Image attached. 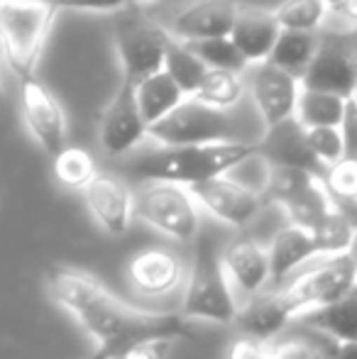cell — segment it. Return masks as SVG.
<instances>
[{"label":"cell","instance_id":"cell-48","mask_svg":"<svg viewBox=\"0 0 357 359\" xmlns=\"http://www.w3.org/2000/svg\"><path fill=\"white\" fill-rule=\"evenodd\" d=\"M353 98L357 100V86H355V90H353Z\"/></svg>","mask_w":357,"mask_h":359},{"label":"cell","instance_id":"cell-16","mask_svg":"<svg viewBox=\"0 0 357 359\" xmlns=\"http://www.w3.org/2000/svg\"><path fill=\"white\" fill-rule=\"evenodd\" d=\"M240 5L235 0H189L164 27L179 42L230 37Z\"/></svg>","mask_w":357,"mask_h":359},{"label":"cell","instance_id":"cell-25","mask_svg":"<svg viewBox=\"0 0 357 359\" xmlns=\"http://www.w3.org/2000/svg\"><path fill=\"white\" fill-rule=\"evenodd\" d=\"M343 95L325 93V90H314V88H301L299 103H296V123L301 128H323V125H333L338 128L340 120H343L345 110Z\"/></svg>","mask_w":357,"mask_h":359},{"label":"cell","instance_id":"cell-34","mask_svg":"<svg viewBox=\"0 0 357 359\" xmlns=\"http://www.w3.org/2000/svg\"><path fill=\"white\" fill-rule=\"evenodd\" d=\"M323 186L333 203H357V159H338L323 174Z\"/></svg>","mask_w":357,"mask_h":359},{"label":"cell","instance_id":"cell-35","mask_svg":"<svg viewBox=\"0 0 357 359\" xmlns=\"http://www.w3.org/2000/svg\"><path fill=\"white\" fill-rule=\"evenodd\" d=\"M306 142H309V149L314 151V156L323 166L335 164V161L345 156V147H343V137H340V130L333 128V125L309 128L306 130Z\"/></svg>","mask_w":357,"mask_h":359},{"label":"cell","instance_id":"cell-4","mask_svg":"<svg viewBox=\"0 0 357 359\" xmlns=\"http://www.w3.org/2000/svg\"><path fill=\"white\" fill-rule=\"evenodd\" d=\"M54 18L57 8L52 0H0L3 57L15 76H34Z\"/></svg>","mask_w":357,"mask_h":359},{"label":"cell","instance_id":"cell-45","mask_svg":"<svg viewBox=\"0 0 357 359\" xmlns=\"http://www.w3.org/2000/svg\"><path fill=\"white\" fill-rule=\"evenodd\" d=\"M350 42H353V49H355V57H357V29H350Z\"/></svg>","mask_w":357,"mask_h":359},{"label":"cell","instance_id":"cell-8","mask_svg":"<svg viewBox=\"0 0 357 359\" xmlns=\"http://www.w3.org/2000/svg\"><path fill=\"white\" fill-rule=\"evenodd\" d=\"M169 42L172 34L164 25L135 15L120 20L115 27V49L123 67V79L137 83L144 76L162 72Z\"/></svg>","mask_w":357,"mask_h":359},{"label":"cell","instance_id":"cell-27","mask_svg":"<svg viewBox=\"0 0 357 359\" xmlns=\"http://www.w3.org/2000/svg\"><path fill=\"white\" fill-rule=\"evenodd\" d=\"M355 220L350 215H345L338 205L333 203V208L328 210L314 227H311V235L318 247V257H333L343 255L350 250L355 237Z\"/></svg>","mask_w":357,"mask_h":359},{"label":"cell","instance_id":"cell-30","mask_svg":"<svg viewBox=\"0 0 357 359\" xmlns=\"http://www.w3.org/2000/svg\"><path fill=\"white\" fill-rule=\"evenodd\" d=\"M54 159V176L64 189L83 191L90 184L98 169H95L93 156L81 147H64L62 151L52 156Z\"/></svg>","mask_w":357,"mask_h":359},{"label":"cell","instance_id":"cell-1","mask_svg":"<svg viewBox=\"0 0 357 359\" xmlns=\"http://www.w3.org/2000/svg\"><path fill=\"white\" fill-rule=\"evenodd\" d=\"M47 291L90 340L113 357L144 340H194L189 320L181 313H152L125 306L86 271L54 266L47 274Z\"/></svg>","mask_w":357,"mask_h":359},{"label":"cell","instance_id":"cell-46","mask_svg":"<svg viewBox=\"0 0 357 359\" xmlns=\"http://www.w3.org/2000/svg\"><path fill=\"white\" fill-rule=\"evenodd\" d=\"M3 100H5V93H3V83H0V105H3Z\"/></svg>","mask_w":357,"mask_h":359},{"label":"cell","instance_id":"cell-32","mask_svg":"<svg viewBox=\"0 0 357 359\" xmlns=\"http://www.w3.org/2000/svg\"><path fill=\"white\" fill-rule=\"evenodd\" d=\"M267 359H335V342L328 337H276L269 342Z\"/></svg>","mask_w":357,"mask_h":359},{"label":"cell","instance_id":"cell-11","mask_svg":"<svg viewBox=\"0 0 357 359\" xmlns=\"http://www.w3.org/2000/svg\"><path fill=\"white\" fill-rule=\"evenodd\" d=\"M20 108L25 128L49 156L67 147V115L52 90L34 76L20 79Z\"/></svg>","mask_w":357,"mask_h":359},{"label":"cell","instance_id":"cell-17","mask_svg":"<svg viewBox=\"0 0 357 359\" xmlns=\"http://www.w3.org/2000/svg\"><path fill=\"white\" fill-rule=\"evenodd\" d=\"M294 320V308L289 306L281 286H267L264 291L255 293V296L243 298L233 325H238L240 335H250L255 340L269 345Z\"/></svg>","mask_w":357,"mask_h":359},{"label":"cell","instance_id":"cell-47","mask_svg":"<svg viewBox=\"0 0 357 359\" xmlns=\"http://www.w3.org/2000/svg\"><path fill=\"white\" fill-rule=\"evenodd\" d=\"M137 3H159V0H137Z\"/></svg>","mask_w":357,"mask_h":359},{"label":"cell","instance_id":"cell-19","mask_svg":"<svg viewBox=\"0 0 357 359\" xmlns=\"http://www.w3.org/2000/svg\"><path fill=\"white\" fill-rule=\"evenodd\" d=\"M260 151L257 156H262L267 164L274 166H294V169H304L316 174L318 179H323L325 169L318 159L314 156V151L309 149L306 142V130L296 123V118H289L284 123L274 125V128L264 130V137L260 140Z\"/></svg>","mask_w":357,"mask_h":359},{"label":"cell","instance_id":"cell-7","mask_svg":"<svg viewBox=\"0 0 357 359\" xmlns=\"http://www.w3.org/2000/svg\"><path fill=\"white\" fill-rule=\"evenodd\" d=\"M357 286V269L348 252L333 257H323L318 266H311L301 276H296L289 286H284L286 301L294 308V316L314 311V308L328 306V303L343 298L350 288Z\"/></svg>","mask_w":357,"mask_h":359},{"label":"cell","instance_id":"cell-10","mask_svg":"<svg viewBox=\"0 0 357 359\" xmlns=\"http://www.w3.org/2000/svg\"><path fill=\"white\" fill-rule=\"evenodd\" d=\"M189 191L206 213H210L215 220L230 227H240V230L248 227L267 205L262 198V191L252 189L243 181L230 179L228 174L194 184L189 186Z\"/></svg>","mask_w":357,"mask_h":359},{"label":"cell","instance_id":"cell-15","mask_svg":"<svg viewBox=\"0 0 357 359\" xmlns=\"http://www.w3.org/2000/svg\"><path fill=\"white\" fill-rule=\"evenodd\" d=\"M90 217L105 235L120 237L130 230L135 215V194L123 179L113 174H95L83 189Z\"/></svg>","mask_w":357,"mask_h":359},{"label":"cell","instance_id":"cell-31","mask_svg":"<svg viewBox=\"0 0 357 359\" xmlns=\"http://www.w3.org/2000/svg\"><path fill=\"white\" fill-rule=\"evenodd\" d=\"M330 8L323 0H284L274 8V18L279 20L281 29H301L316 32L328 22Z\"/></svg>","mask_w":357,"mask_h":359},{"label":"cell","instance_id":"cell-44","mask_svg":"<svg viewBox=\"0 0 357 359\" xmlns=\"http://www.w3.org/2000/svg\"><path fill=\"white\" fill-rule=\"evenodd\" d=\"M348 255H350V257H353V262H355V269H357V230H355V237H353V245H350Z\"/></svg>","mask_w":357,"mask_h":359},{"label":"cell","instance_id":"cell-24","mask_svg":"<svg viewBox=\"0 0 357 359\" xmlns=\"http://www.w3.org/2000/svg\"><path fill=\"white\" fill-rule=\"evenodd\" d=\"M318 47V34L316 32H301V29H281V34L276 37L274 47L267 62L274 67L284 69L286 74L296 76L301 81L306 67L311 64Z\"/></svg>","mask_w":357,"mask_h":359},{"label":"cell","instance_id":"cell-49","mask_svg":"<svg viewBox=\"0 0 357 359\" xmlns=\"http://www.w3.org/2000/svg\"><path fill=\"white\" fill-rule=\"evenodd\" d=\"M0 57H3V42H0Z\"/></svg>","mask_w":357,"mask_h":359},{"label":"cell","instance_id":"cell-18","mask_svg":"<svg viewBox=\"0 0 357 359\" xmlns=\"http://www.w3.org/2000/svg\"><path fill=\"white\" fill-rule=\"evenodd\" d=\"M225 276L233 286L235 296L250 298L269 286V257L267 247L260 245L255 237L238 235L220 250Z\"/></svg>","mask_w":357,"mask_h":359},{"label":"cell","instance_id":"cell-13","mask_svg":"<svg viewBox=\"0 0 357 359\" xmlns=\"http://www.w3.org/2000/svg\"><path fill=\"white\" fill-rule=\"evenodd\" d=\"M147 137V123L142 120V113L137 108L135 98V83L123 79L115 95L110 98L108 108L100 115L98 140L105 154L125 156Z\"/></svg>","mask_w":357,"mask_h":359},{"label":"cell","instance_id":"cell-37","mask_svg":"<svg viewBox=\"0 0 357 359\" xmlns=\"http://www.w3.org/2000/svg\"><path fill=\"white\" fill-rule=\"evenodd\" d=\"M338 130H340V137H343L345 156L348 159H357V100L355 98L345 100L343 120H340Z\"/></svg>","mask_w":357,"mask_h":359},{"label":"cell","instance_id":"cell-21","mask_svg":"<svg viewBox=\"0 0 357 359\" xmlns=\"http://www.w3.org/2000/svg\"><path fill=\"white\" fill-rule=\"evenodd\" d=\"M269 257V286H284V281L299 269L301 264L318 257V247L311 230L299 225L281 227L267 247Z\"/></svg>","mask_w":357,"mask_h":359},{"label":"cell","instance_id":"cell-20","mask_svg":"<svg viewBox=\"0 0 357 359\" xmlns=\"http://www.w3.org/2000/svg\"><path fill=\"white\" fill-rule=\"evenodd\" d=\"M281 34V25L274 18V10L262 8H240L235 18L230 39L240 49L248 64L267 62L276 37Z\"/></svg>","mask_w":357,"mask_h":359},{"label":"cell","instance_id":"cell-5","mask_svg":"<svg viewBox=\"0 0 357 359\" xmlns=\"http://www.w3.org/2000/svg\"><path fill=\"white\" fill-rule=\"evenodd\" d=\"M135 215L177 242H191L201 235V205L189 186L147 181L135 194Z\"/></svg>","mask_w":357,"mask_h":359},{"label":"cell","instance_id":"cell-3","mask_svg":"<svg viewBox=\"0 0 357 359\" xmlns=\"http://www.w3.org/2000/svg\"><path fill=\"white\" fill-rule=\"evenodd\" d=\"M238 298L225 276L220 250L213 240L203 237L196 247L194 262L186 271L184 281V303H181V318L184 320L218 323V325H233L238 316Z\"/></svg>","mask_w":357,"mask_h":359},{"label":"cell","instance_id":"cell-23","mask_svg":"<svg viewBox=\"0 0 357 359\" xmlns=\"http://www.w3.org/2000/svg\"><path fill=\"white\" fill-rule=\"evenodd\" d=\"M135 98H137V108L142 113V120L147 125H152L159 118H164L169 110L177 108L186 95L174 83L172 76L162 69V72L144 76L142 81L135 83Z\"/></svg>","mask_w":357,"mask_h":359},{"label":"cell","instance_id":"cell-39","mask_svg":"<svg viewBox=\"0 0 357 359\" xmlns=\"http://www.w3.org/2000/svg\"><path fill=\"white\" fill-rule=\"evenodd\" d=\"M174 345V340H144L137 345L125 347L113 359H164L167 350Z\"/></svg>","mask_w":357,"mask_h":359},{"label":"cell","instance_id":"cell-42","mask_svg":"<svg viewBox=\"0 0 357 359\" xmlns=\"http://www.w3.org/2000/svg\"><path fill=\"white\" fill-rule=\"evenodd\" d=\"M323 3L330 8V13H338V10L343 8L345 3H348V0H323Z\"/></svg>","mask_w":357,"mask_h":359},{"label":"cell","instance_id":"cell-6","mask_svg":"<svg viewBox=\"0 0 357 359\" xmlns=\"http://www.w3.org/2000/svg\"><path fill=\"white\" fill-rule=\"evenodd\" d=\"M147 137L159 147L208 144L233 137V123L228 110H218L196 98H184L157 123L147 125Z\"/></svg>","mask_w":357,"mask_h":359},{"label":"cell","instance_id":"cell-40","mask_svg":"<svg viewBox=\"0 0 357 359\" xmlns=\"http://www.w3.org/2000/svg\"><path fill=\"white\" fill-rule=\"evenodd\" d=\"M328 20H340V32H350L357 29V0H348L338 13H330Z\"/></svg>","mask_w":357,"mask_h":359},{"label":"cell","instance_id":"cell-29","mask_svg":"<svg viewBox=\"0 0 357 359\" xmlns=\"http://www.w3.org/2000/svg\"><path fill=\"white\" fill-rule=\"evenodd\" d=\"M281 208H284V213L289 215L291 225H299V227L311 230L321 217L333 208V198H330V194L325 191L323 179H314L301 194H296L294 198H291L289 203L281 205Z\"/></svg>","mask_w":357,"mask_h":359},{"label":"cell","instance_id":"cell-38","mask_svg":"<svg viewBox=\"0 0 357 359\" xmlns=\"http://www.w3.org/2000/svg\"><path fill=\"white\" fill-rule=\"evenodd\" d=\"M267 342H260L250 335H240L225 350V359H267Z\"/></svg>","mask_w":357,"mask_h":359},{"label":"cell","instance_id":"cell-43","mask_svg":"<svg viewBox=\"0 0 357 359\" xmlns=\"http://www.w3.org/2000/svg\"><path fill=\"white\" fill-rule=\"evenodd\" d=\"M86 359H113V355H110V352H105V350H100V347H95L93 355H88Z\"/></svg>","mask_w":357,"mask_h":359},{"label":"cell","instance_id":"cell-2","mask_svg":"<svg viewBox=\"0 0 357 359\" xmlns=\"http://www.w3.org/2000/svg\"><path fill=\"white\" fill-rule=\"evenodd\" d=\"M260 151L257 142L225 140L208 144L159 147L149 154L135 159L133 174L144 181H169L179 186H194L213 176H223L235 166L255 159Z\"/></svg>","mask_w":357,"mask_h":359},{"label":"cell","instance_id":"cell-33","mask_svg":"<svg viewBox=\"0 0 357 359\" xmlns=\"http://www.w3.org/2000/svg\"><path fill=\"white\" fill-rule=\"evenodd\" d=\"M186 44L198 54L201 62H203L208 69H225V72L243 74L245 69L250 67L230 37L201 39V42H186Z\"/></svg>","mask_w":357,"mask_h":359},{"label":"cell","instance_id":"cell-36","mask_svg":"<svg viewBox=\"0 0 357 359\" xmlns=\"http://www.w3.org/2000/svg\"><path fill=\"white\" fill-rule=\"evenodd\" d=\"M133 0H52L59 10H79V13H123Z\"/></svg>","mask_w":357,"mask_h":359},{"label":"cell","instance_id":"cell-12","mask_svg":"<svg viewBox=\"0 0 357 359\" xmlns=\"http://www.w3.org/2000/svg\"><path fill=\"white\" fill-rule=\"evenodd\" d=\"M186 281V266L169 247H144L128 262V284L144 301H164Z\"/></svg>","mask_w":357,"mask_h":359},{"label":"cell","instance_id":"cell-41","mask_svg":"<svg viewBox=\"0 0 357 359\" xmlns=\"http://www.w3.org/2000/svg\"><path fill=\"white\" fill-rule=\"evenodd\" d=\"M335 359H357V342L335 345Z\"/></svg>","mask_w":357,"mask_h":359},{"label":"cell","instance_id":"cell-22","mask_svg":"<svg viewBox=\"0 0 357 359\" xmlns=\"http://www.w3.org/2000/svg\"><path fill=\"white\" fill-rule=\"evenodd\" d=\"M294 323L328 337L335 345L357 342V286L350 288L343 298L328 303V306L301 313Z\"/></svg>","mask_w":357,"mask_h":359},{"label":"cell","instance_id":"cell-9","mask_svg":"<svg viewBox=\"0 0 357 359\" xmlns=\"http://www.w3.org/2000/svg\"><path fill=\"white\" fill-rule=\"evenodd\" d=\"M357 86V57L348 32H330L318 37V47L301 76V88L353 98Z\"/></svg>","mask_w":357,"mask_h":359},{"label":"cell","instance_id":"cell-14","mask_svg":"<svg viewBox=\"0 0 357 359\" xmlns=\"http://www.w3.org/2000/svg\"><path fill=\"white\" fill-rule=\"evenodd\" d=\"M248 69L250 93H252V100L257 105L264 130L294 118L301 93V81L269 62L250 64Z\"/></svg>","mask_w":357,"mask_h":359},{"label":"cell","instance_id":"cell-28","mask_svg":"<svg viewBox=\"0 0 357 359\" xmlns=\"http://www.w3.org/2000/svg\"><path fill=\"white\" fill-rule=\"evenodd\" d=\"M162 69L172 76L174 83L184 90L186 98L194 95V90L198 88L203 74L208 72V67L201 62L198 54H196L186 42H179V39H174V37L167 47V54H164V67Z\"/></svg>","mask_w":357,"mask_h":359},{"label":"cell","instance_id":"cell-26","mask_svg":"<svg viewBox=\"0 0 357 359\" xmlns=\"http://www.w3.org/2000/svg\"><path fill=\"white\" fill-rule=\"evenodd\" d=\"M243 93H245L243 74L225 72V69H208L191 98L201 100L206 105H213L218 110H230L240 103Z\"/></svg>","mask_w":357,"mask_h":359}]
</instances>
